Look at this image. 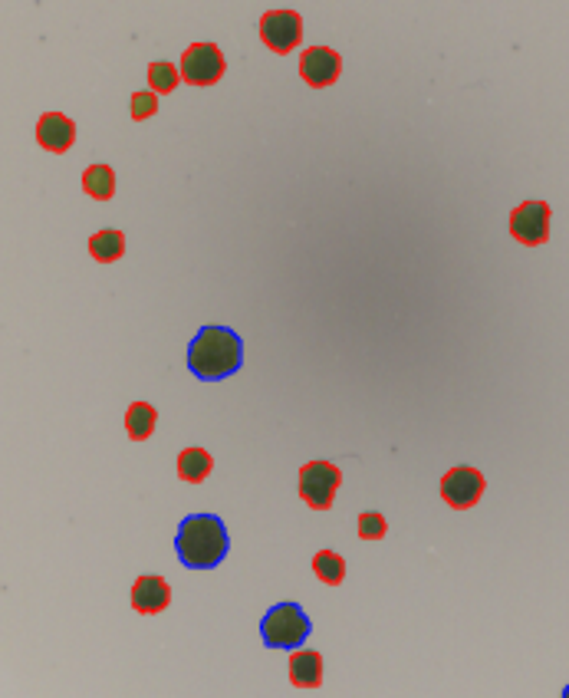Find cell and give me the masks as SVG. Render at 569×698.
Returning <instances> with one entry per match:
<instances>
[{
	"label": "cell",
	"instance_id": "obj_1",
	"mask_svg": "<svg viewBox=\"0 0 569 698\" xmlns=\"http://www.w3.org/2000/svg\"><path fill=\"white\" fill-rule=\"evenodd\" d=\"M244 366V343L231 326H201L188 343V369L201 382H218Z\"/></svg>",
	"mask_w": 569,
	"mask_h": 698
},
{
	"label": "cell",
	"instance_id": "obj_2",
	"mask_svg": "<svg viewBox=\"0 0 569 698\" xmlns=\"http://www.w3.org/2000/svg\"><path fill=\"white\" fill-rule=\"evenodd\" d=\"M175 550L188 570H214L231 550V537L218 514H191L178 527Z\"/></svg>",
	"mask_w": 569,
	"mask_h": 698
},
{
	"label": "cell",
	"instance_id": "obj_3",
	"mask_svg": "<svg viewBox=\"0 0 569 698\" xmlns=\"http://www.w3.org/2000/svg\"><path fill=\"white\" fill-rule=\"evenodd\" d=\"M267 649H297L310 639V616L297 603H277L260 623Z\"/></svg>",
	"mask_w": 569,
	"mask_h": 698
},
{
	"label": "cell",
	"instance_id": "obj_4",
	"mask_svg": "<svg viewBox=\"0 0 569 698\" xmlns=\"http://www.w3.org/2000/svg\"><path fill=\"white\" fill-rule=\"evenodd\" d=\"M339 481H343V475H339L336 465H329V461H310V465L300 468V498L316 511L333 508Z\"/></svg>",
	"mask_w": 569,
	"mask_h": 698
},
{
	"label": "cell",
	"instance_id": "obj_5",
	"mask_svg": "<svg viewBox=\"0 0 569 698\" xmlns=\"http://www.w3.org/2000/svg\"><path fill=\"white\" fill-rule=\"evenodd\" d=\"M224 76V56L214 43H195L181 56V80L191 86H214Z\"/></svg>",
	"mask_w": 569,
	"mask_h": 698
},
{
	"label": "cell",
	"instance_id": "obj_6",
	"mask_svg": "<svg viewBox=\"0 0 569 698\" xmlns=\"http://www.w3.org/2000/svg\"><path fill=\"white\" fill-rule=\"evenodd\" d=\"M260 40H264L273 53L297 50V43L303 40L300 14H293V10H270V14L260 20Z\"/></svg>",
	"mask_w": 569,
	"mask_h": 698
},
{
	"label": "cell",
	"instance_id": "obj_7",
	"mask_svg": "<svg viewBox=\"0 0 569 698\" xmlns=\"http://www.w3.org/2000/svg\"><path fill=\"white\" fill-rule=\"evenodd\" d=\"M550 218V205L527 201V205L514 208V215H510V234L520 244H543L550 238Z\"/></svg>",
	"mask_w": 569,
	"mask_h": 698
},
{
	"label": "cell",
	"instance_id": "obj_8",
	"mask_svg": "<svg viewBox=\"0 0 569 698\" xmlns=\"http://www.w3.org/2000/svg\"><path fill=\"white\" fill-rule=\"evenodd\" d=\"M481 494H484V475L477 468H451L445 481H441V498L458 511L474 508L481 501Z\"/></svg>",
	"mask_w": 569,
	"mask_h": 698
},
{
	"label": "cell",
	"instance_id": "obj_9",
	"mask_svg": "<svg viewBox=\"0 0 569 698\" xmlns=\"http://www.w3.org/2000/svg\"><path fill=\"white\" fill-rule=\"evenodd\" d=\"M339 70H343V60L329 47H310L300 56V76L306 86H333L339 80Z\"/></svg>",
	"mask_w": 569,
	"mask_h": 698
},
{
	"label": "cell",
	"instance_id": "obj_10",
	"mask_svg": "<svg viewBox=\"0 0 569 698\" xmlns=\"http://www.w3.org/2000/svg\"><path fill=\"white\" fill-rule=\"evenodd\" d=\"M37 142L47 152L60 155L76 142V126L66 116H60V112H47V116H40L37 122Z\"/></svg>",
	"mask_w": 569,
	"mask_h": 698
},
{
	"label": "cell",
	"instance_id": "obj_11",
	"mask_svg": "<svg viewBox=\"0 0 569 698\" xmlns=\"http://www.w3.org/2000/svg\"><path fill=\"white\" fill-rule=\"evenodd\" d=\"M172 603V587L162 577H139L132 587V606L145 616L162 613Z\"/></svg>",
	"mask_w": 569,
	"mask_h": 698
},
{
	"label": "cell",
	"instance_id": "obj_12",
	"mask_svg": "<svg viewBox=\"0 0 569 698\" xmlns=\"http://www.w3.org/2000/svg\"><path fill=\"white\" fill-rule=\"evenodd\" d=\"M290 682L297 689H320L323 682V656L320 652H297L290 659Z\"/></svg>",
	"mask_w": 569,
	"mask_h": 698
},
{
	"label": "cell",
	"instance_id": "obj_13",
	"mask_svg": "<svg viewBox=\"0 0 569 698\" xmlns=\"http://www.w3.org/2000/svg\"><path fill=\"white\" fill-rule=\"evenodd\" d=\"M211 468H214V458L204 452V448H185V452L178 455V475L181 481H191V484H198L211 475Z\"/></svg>",
	"mask_w": 569,
	"mask_h": 698
},
{
	"label": "cell",
	"instance_id": "obj_14",
	"mask_svg": "<svg viewBox=\"0 0 569 698\" xmlns=\"http://www.w3.org/2000/svg\"><path fill=\"white\" fill-rule=\"evenodd\" d=\"M158 415L149 402H135L129 412H125V432H129L132 442H145L155 432Z\"/></svg>",
	"mask_w": 569,
	"mask_h": 698
},
{
	"label": "cell",
	"instance_id": "obj_15",
	"mask_svg": "<svg viewBox=\"0 0 569 698\" xmlns=\"http://www.w3.org/2000/svg\"><path fill=\"white\" fill-rule=\"evenodd\" d=\"M89 254L96 257L99 264H112L125 254V234L122 231H99L89 238Z\"/></svg>",
	"mask_w": 569,
	"mask_h": 698
},
{
	"label": "cell",
	"instance_id": "obj_16",
	"mask_svg": "<svg viewBox=\"0 0 569 698\" xmlns=\"http://www.w3.org/2000/svg\"><path fill=\"white\" fill-rule=\"evenodd\" d=\"M83 188L89 191V198L96 201H109L116 195V175H112L109 165H89L83 175Z\"/></svg>",
	"mask_w": 569,
	"mask_h": 698
},
{
	"label": "cell",
	"instance_id": "obj_17",
	"mask_svg": "<svg viewBox=\"0 0 569 698\" xmlns=\"http://www.w3.org/2000/svg\"><path fill=\"white\" fill-rule=\"evenodd\" d=\"M313 573L323 583H329V587H336V583H343L346 577V560L333 554V550H320V554L313 557Z\"/></svg>",
	"mask_w": 569,
	"mask_h": 698
},
{
	"label": "cell",
	"instance_id": "obj_18",
	"mask_svg": "<svg viewBox=\"0 0 569 698\" xmlns=\"http://www.w3.org/2000/svg\"><path fill=\"white\" fill-rule=\"evenodd\" d=\"M178 80H181V73H178L175 63H152V66H149V86H152L155 96L175 93Z\"/></svg>",
	"mask_w": 569,
	"mask_h": 698
},
{
	"label": "cell",
	"instance_id": "obj_19",
	"mask_svg": "<svg viewBox=\"0 0 569 698\" xmlns=\"http://www.w3.org/2000/svg\"><path fill=\"white\" fill-rule=\"evenodd\" d=\"M155 112H158V96L152 93V89H149V93H135L132 96V119L135 122L152 119Z\"/></svg>",
	"mask_w": 569,
	"mask_h": 698
},
{
	"label": "cell",
	"instance_id": "obj_20",
	"mask_svg": "<svg viewBox=\"0 0 569 698\" xmlns=\"http://www.w3.org/2000/svg\"><path fill=\"white\" fill-rule=\"evenodd\" d=\"M359 537L362 540H382L385 537V517L382 514H359Z\"/></svg>",
	"mask_w": 569,
	"mask_h": 698
}]
</instances>
